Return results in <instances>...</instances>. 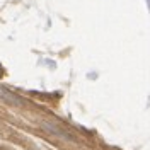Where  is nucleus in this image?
Masks as SVG:
<instances>
[{
    "mask_svg": "<svg viewBox=\"0 0 150 150\" xmlns=\"http://www.w3.org/2000/svg\"><path fill=\"white\" fill-rule=\"evenodd\" d=\"M0 75H2V70H0Z\"/></svg>",
    "mask_w": 150,
    "mask_h": 150,
    "instance_id": "f257e3e1",
    "label": "nucleus"
}]
</instances>
